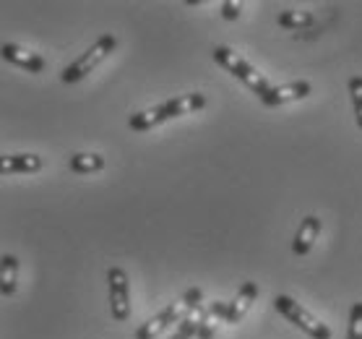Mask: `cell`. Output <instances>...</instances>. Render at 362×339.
Returning <instances> with one entry per match:
<instances>
[{"instance_id": "d6986e66", "label": "cell", "mask_w": 362, "mask_h": 339, "mask_svg": "<svg viewBox=\"0 0 362 339\" xmlns=\"http://www.w3.org/2000/svg\"><path fill=\"white\" fill-rule=\"evenodd\" d=\"M209 314H211V318H224L227 321V314H230V303H222V300H214L211 306L206 308Z\"/></svg>"}, {"instance_id": "8fae6325", "label": "cell", "mask_w": 362, "mask_h": 339, "mask_svg": "<svg viewBox=\"0 0 362 339\" xmlns=\"http://www.w3.org/2000/svg\"><path fill=\"white\" fill-rule=\"evenodd\" d=\"M42 159L37 154H6L0 159V173L16 175V173H40Z\"/></svg>"}, {"instance_id": "52a82bcc", "label": "cell", "mask_w": 362, "mask_h": 339, "mask_svg": "<svg viewBox=\"0 0 362 339\" xmlns=\"http://www.w3.org/2000/svg\"><path fill=\"white\" fill-rule=\"evenodd\" d=\"M308 94H310V84L292 81V84H281V86H272V89L261 97V102H264L266 108H281V105H287V102L303 100Z\"/></svg>"}, {"instance_id": "5bb4252c", "label": "cell", "mask_w": 362, "mask_h": 339, "mask_svg": "<svg viewBox=\"0 0 362 339\" xmlns=\"http://www.w3.org/2000/svg\"><path fill=\"white\" fill-rule=\"evenodd\" d=\"M71 170L78 175L99 173V170H105V157H99V154H74L71 157Z\"/></svg>"}, {"instance_id": "9a60e30c", "label": "cell", "mask_w": 362, "mask_h": 339, "mask_svg": "<svg viewBox=\"0 0 362 339\" xmlns=\"http://www.w3.org/2000/svg\"><path fill=\"white\" fill-rule=\"evenodd\" d=\"M198 321H201V306L188 316V318H182L177 323V329H175V337L173 339H193L198 337Z\"/></svg>"}, {"instance_id": "2e32d148", "label": "cell", "mask_w": 362, "mask_h": 339, "mask_svg": "<svg viewBox=\"0 0 362 339\" xmlns=\"http://www.w3.org/2000/svg\"><path fill=\"white\" fill-rule=\"evenodd\" d=\"M349 94H352L354 105V120L362 128V76H352L349 79Z\"/></svg>"}, {"instance_id": "5b68a950", "label": "cell", "mask_w": 362, "mask_h": 339, "mask_svg": "<svg viewBox=\"0 0 362 339\" xmlns=\"http://www.w3.org/2000/svg\"><path fill=\"white\" fill-rule=\"evenodd\" d=\"M274 308L279 311L289 323H295L297 329L305 331L310 339H331V329L321 318H315L308 308H303L297 300H292L289 295H276L274 298Z\"/></svg>"}, {"instance_id": "6da1fadb", "label": "cell", "mask_w": 362, "mask_h": 339, "mask_svg": "<svg viewBox=\"0 0 362 339\" xmlns=\"http://www.w3.org/2000/svg\"><path fill=\"white\" fill-rule=\"evenodd\" d=\"M201 108H206V97L201 94V91H196V94H182V97L162 102V105H157V108L136 113V115L128 120V125H131L133 131H148V128L165 123V120L188 115V113H196V110H201Z\"/></svg>"}, {"instance_id": "8992f818", "label": "cell", "mask_w": 362, "mask_h": 339, "mask_svg": "<svg viewBox=\"0 0 362 339\" xmlns=\"http://www.w3.org/2000/svg\"><path fill=\"white\" fill-rule=\"evenodd\" d=\"M110 285V311L117 323L128 321L131 316V285H128V274L120 266H112L107 272Z\"/></svg>"}, {"instance_id": "ba28073f", "label": "cell", "mask_w": 362, "mask_h": 339, "mask_svg": "<svg viewBox=\"0 0 362 339\" xmlns=\"http://www.w3.org/2000/svg\"><path fill=\"white\" fill-rule=\"evenodd\" d=\"M0 52H3V58L8 60V63L24 68V71H29V74H42L45 66H47L45 58H40L37 52L26 50V47H18V45H13V42H6V45L0 47Z\"/></svg>"}, {"instance_id": "9c48e42d", "label": "cell", "mask_w": 362, "mask_h": 339, "mask_svg": "<svg viewBox=\"0 0 362 339\" xmlns=\"http://www.w3.org/2000/svg\"><path fill=\"white\" fill-rule=\"evenodd\" d=\"M258 298V282H245L243 287L238 289V298L230 303V314H227V323H240L243 316L250 311V306Z\"/></svg>"}, {"instance_id": "7a4b0ae2", "label": "cell", "mask_w": 362, "mask_h": 339, "mask_svg": "<svg viewBox=\"0 0 362 339\" xmlns=\"http://www.w3.org/2000/svg\"><path fill=\"white\" fill-rule=\"evenodd\" d=\"M201 298H204V292L198 287L188 289L185 295H182V300H177V303H170L167 308H162L154 318H148L146 323H141L139 331H136V339H154L159 337L165 329H170L173 323H180L182 318H188L193 311H196L198 306H201Z\"/></svg>"}, {"instance_id": "e0dca14e", "label": "cell", "mask_w": 362, "mask_h": 339, "mask_svg": "<svg viewBox=\"0 0 362 339\" xmlns=\"http://www.w3.org/2000/svg\"><path fill=\"white\" fill-rule=\"evenodd\" d=\"M346 339H362V303H352L349 326H346Z\"/></svg>"}, {"instance_id": "4fadbf2b", "label": "cell", "mask_w": 362, "mask_h": 339, "mask_svg": "<svg viewBox=\"0 0 362 339\" xmlns=\"http://www.w3.org/2000/svg\"><path fill=\"white\" fill-rule=\"evenodd\" d=\"M279 26H284V29H292V32H300V29H310V26H315V16L310 13V11H284V13H279Z\"/></svg>"}, {"instance_id": "ac0fdd59", "label": "cell", "mask_w": 362, "mask_h": 339, "mask_svg": "<svg viewBox=\"0 0 362 339\" xmlns=\"http://www.w3.org/2000/svg\"><path fill=\"white\" fill-rule=\"evenodd\" d=\"M214 318H211V314L206 311V308H201V321H198V339H211L214 337Z\"/></svg>"}, {"instance_id": "ffe728a7", "label": "cell", "mask_w": 362, "mask_h": 339, "mask_svg": "<svg viewBox=\"0 0 362 339\" xmlns=\"http://www.w3.org/2000/svg\"><path fill=\"white\" fill-rule=\"evenodd\" d=\"M240 11H243V3H232V0H224L222 3V16L230 18V21L240 16Z\"/></svg>"}, {"instance_id": "7c38bea8", "label": "cell", "mask_w": 362, "mask_h": 339, "mask_svg": "<svg viewBox=\"0 0 362 339\" xmlns=\"http://www.w3.org/2000/svg\"><path fill=\"white\" fill-rule=\"evenodd\" d=\"M16 280H18V258L6 253L3 256V269H0V292H3V298H11L16 292Z\"/></svg>"}, {"instance_id": "30bf717a", "label": "cell", "mask_w": 362, "mask_h": 339, "mask_svg": "<svg viewBox=\"0 0 362 339\" xmlns=\"http://www.w3.org/2000/svg\"><path fill=\"white\" fill-rule=\"evenodd\" d=\"M318 232H321V219H318V217H313V214L305 217L303 222H300V230H297L295 240H292V251H295L297 256H305L308 251L313 248Z\"/></svg>"}, {"instance_id": "277c9868", "label": "cell", "mask_w": 362, "mask_h": 339, "mask_svg": "<svg viewBox=\"0 0 362 339\" xmlns=\"http://www.w3.org/2000/svg\"><path fill=\"white\" fill-rule=\"evenodd\" d=\"M117 47V40L115 34H102L94 45H91L89 50L83 52L81 58L76 60V63H71V66L63 68V74H60V79L66 84H76L81 81V79H86V76L94 71V68L102 63V60H107L110 55H112V50Z\"/></svg>"}, {"instance_id": "3957f363", "label": "cell", "mask_w": 362, "mask_h": 339, "mask_svg": "<svg viewBox=\"0 0 362 339\" xmlns=\"http://www.w3.org/2000/svg\"><path fill=\"white\" fill-rule=\"evenodd\" d=\"M211 55H214V60L224 68V71H227V74H232L235 79H238V81L245 84L247 89L253 91V94H258V100L264 97L266 91L272 89V86H269V81H266V76L258 74V71H255V68L250 66L247 60H243L238 52L230 50V47L219 45V47H214V52H211Z\"/></svg>"}]
</instances>
